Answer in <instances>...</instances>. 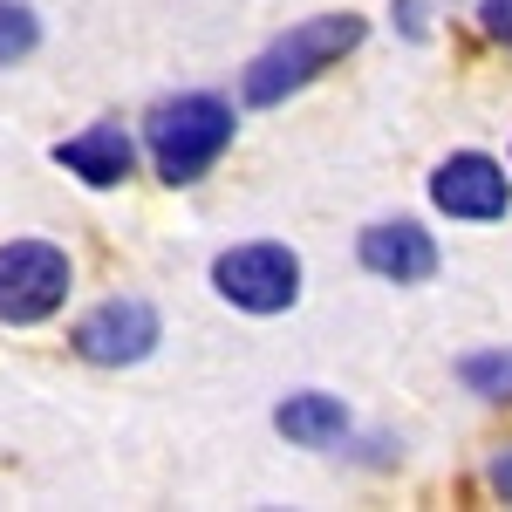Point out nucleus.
<instances>
[{
	"mask_svg": "<svg viewBox=\"0 0 512 512\" xmlns=\"http://www.w3.org/2000/svg\"><path fill=\"white\" fill-rule=\"evenodd\" d=\"M164 342V321L151 301H137V294H117V301H103V308H89V315L69 328V349L82 362H96V369H123V362H144V355Z\"/></svg>",
	"mask_w": 512,
	"mask_h": 512,
	"instance_id": "39448f33",
	"label": "nucleus"
},
{
	"mask_svg": "<svg viewBox=\"0 0 512 512\" xmlns=\"http://www.w3.org/2000/svg\"><path fill=\"white\" fill-rule=\"evenodd\" d=\"M355 260L376 280H396V287H417V280L437 274V239L417 226V219H383L355 239Z\"/></svg>",
	"mask_w": 512,
	"mask_h": 512,
	"instance_id": "6e6552de",
	"label": "nucleus"
},
{
	"mask_svg": "<svg viewBox=\"0 0 512 512\" xmlns=\"http://www.w3.org/2000/svg\"><path fill=\"white\" fill-rule=\"evenodd\" d=\"M212 287L246 315H280L301 301V260L280 239H246V246H226L212 260Z\"/></svg>",
	"mask_w": 512,
	"mask_h": 512,
	"instance_id": "20e7f679",
	"label": "nucleus"
},
{
	"mask_svg": "<svg viewBox=\"0 0 512 512\" xmlns=\"http://www.w3.org/2000/svg\"><path fill=\"white\" fill-rule=\"evenodd\" d=\"M362 35H369V21L349 14V7H342V14H308V21H294L280 41H267V48L253 55V69L239 76V96H246L253 110H274L294 89H308L321 69H335L342 55H355Z\"/></svg>",
	"mask_w": 512,
	"mask_h": 512,
	"instance_id": "f257e3e1",
	"label": "nucleus"
},
{
	"mask_svg": "<svg viewBox=\"0 0 512 512\" xmlns=\"http://www.w3.org/2000/svg\"><path fill=\"white\" fill-rule=\"evenodd\" d=\"M35 48H41L35 7H21V0H0V69H7V62H28Z\"/></svg>",
	"mask_w": 512,
	"mask_h": 512,
	"instance_id": "9b49d317",
	"label": "nucleus"
},
{
	"mask_svg": "<svg viewBox=\"0 0 512 512\" xmlns=\"http://www.w3.org/2000/svg\"><path fill=\"white\" fill-rule=\"evenodd\" d=\"M478 28L499 48H512V0H478Z\"/></svg>",
	"mask_w": 512,
	"mask_h": 512,
	"instance_id": "f8f14e48",
	"label": "nucleus"
},
{
	"mask_svg": "<svg viewBox=\"0 0 512 512\" xmlns=\"http://www.w3.org/2000/svg\"><path fill=\"white\" fill-rule=\"evenodd\" d=\"M274 431L287 437V444L328 451V444L349 437V410H342V396H328V390H301V396H287V403L274 410Z\"/></svg>",
	"mask_w": 512,
	"mask_h": 512,
	"instance_id": "1a4fd4ad",
	"label": "nucleus"
},
{
	"mask_svg": "<svg viewBox=\"0 0 512 512\" xmlns=\"http://www.w3.org/2000/svg\"><path fill=\"white\" fill-rule=\"evenodd\" d=\"M485 485H492V492H499V499L512 506V451H499V458L485 465Z\"/></svg>",
	"mask_w": 512,
	"mask_h": 512,
	"instance_id": "ddd939ff",
	"label": "nucleus"
},
{
	"mask_svg": "<svg viewBox=\"0 0 512 512\" xmlns=\"http://www.w3.org/2000/svg\"><path fill=\"white\" fill-rule=\"evenodd\" d=\"M431 205H437V212H451V219H472V226L506 219V205H512L506 164L485 158V151H451V158L431 171Z\"/></svg>",
	"mask_w": 512,
	"mask_h": 512,
	"instance_id": "423d86ee",
	"label": "nucleus"
},
{
	"mask_svg": "<svg viewBox=\"0 0 512 512\" xmlns=\"http://www.w3.org/2000/svg\"><path fill=\"white\" fill-rule=\"evenodd\" d=\"M458 383L485 403H512V349H478L458 362Z\"/></svg>",
	"mask_w": 512,
	"mask_h": 512,
	"instance_id": "9d476101",
	"label": "nucleus"
},
{
	"mask_svg": "<svg viewBox=\"0 0 512 512\" xmlns=\"http://www.w3.org/2000/svg\"><path fill=\"white\" fill-rule=\"evenodd\" d=\"M55 164L69 178H82L89 192H117L123 178H137V137L117 117H103V123H89V130H76V137H62Z\"/></svg>",
	"mask_w": 512,
	"mask_h": 512,
	"instance_id": "0eeeda50",
	"label": "nucleus"
},
{
	"mask_svg": "<svg viewBox=\"0 0 512 512\" xmlns=\"http://www.w3.org/2000/svg\"><path fill=\"white\" fill-rule=\"evenodd\" d=\"M69 253L48 246V239H7L0 246V321L7 328H35L69 301Z\"/></svg>",
	"mask_w": 512,
	"mask_h": 512,
	"instance_id": "7ed1b4c3",
	"label": "nucleus"
},
{
	"mask_svg": "<svg viewBox=\"0 0 512 512\" xmlns=\"http://www.w3.org/2000/svg\"><path fill=\"white\" fill-rule=\"evenodd\" d=\"M144 151H151V171L164 185H198L212 164L233 151V103L219 96H164L158 110L144 117Z\"/></svg>",
	"mask_w": 512,
	"mask_h": 512,
	"instance_id": "f03ea898",
	"label": "nucleus"
}]
</instances>
